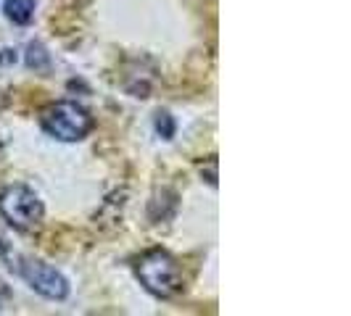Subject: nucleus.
I'll return each instance as SVG.
<instances>
[{
    "instance_id": "0eeeda50",
    "label": "nucleus",
    "mask_w": 351,
    "mask_h": 316,
    "mask_svg": "<svg viewBox=\"0 0 351 316\" xmlns=\"http://www.w3.org/2000/svg\"><path fill=\"white\" fill-rule=\"evenodd\" d=\"M154 127H156V135L158 137H164V140H172L177 132V124L169 111H158L156 119H154Z\"/></svg>"
},
{
    "instance_id": "f03ea898",
    "label": "nucleus",
    "mask_w": 351,
    "mask_h": 316,
    "mask_svg": "<svg viewBox=\"0 0 351 316\" xmlns=\"http://www.w3.org/2000/svg\"><path fill=\"white\" fill-rule=\"evenodd\" d=\"M40 127H43L45 135H51L56 140L80 142L93 132L95 119L90 116L85 105L74 103V101H56L43 111Z\"/></svg>"
},
{
    "instance_id": "423d86ee",
    "label": "nucleus",
    "mask_w": 351,
    "mask_h": 316,
    "mask_svg": "<svg viewBox=\"0 0 351 316\" xmlns=\"http://www.w3.org/2000/svg\"><path fill=\"white\" fill-rule=\"evenodd\" d=\"M27 66L35 71H51V53L45 51L43 42H29L27 45V55H24Z\"/></svg>"
},
{
    "instance_id": "f257e3e1",
    "label": "nucleus",
    "mask_w": 351,
    "mask_h": 316,
    "mask_svg": "<svg viewBox=\"0 0 351 316\" xmlns=\"http://www.w3.org/2000/svg\"><path fill=\"white\" fill-rule=\"evenodd\" d=\"M135 274H138L143 287L158 300L175 298L177 293H182V287H185L182 269H180L177 259L169 250H161V248L143 253L135 263Z\"/></svg>"
},
{
    "instance_id": "7ed1b4c3",
    "label": "nucleus",
    "mask_w": 351,
    "mask_h": 316,
    "mask_svg": "<svg viewBox=\"0 0 351 316\" xmlns=\"http://www.w3.org/2000/svg\"><path fill=\"white\" fill-rule=\"evenodd\" d=\"M0 216L19 232H29L43 222L45 209L35 190L27 185H8L0 190Z\"/></svg>"
},
{
    "instance_id": "20e7f679",
    "label": "nucleus",
    "mask_w": 351,
    "mask_h": 316,
    "mask_svg": "<svg viewBox=\"0 0 351 316\" xmlns=\"http://www.w3.org/2000/svg\"><path fill=\"white\" fill-rule=\"evenodd\" d=\"M19 263H14L11 269H16L19 274L24 277V282L40 293L43 298L48 300H66L69 298V282L66 277L58 272V269H53L51 263L40 261V259H27V256H21L16 259Z\"/></svg>"
},
{
    "instance_id": "39448f33",
    "label": "nucleus",
    "mask_w": 351,
    "mask_h": 316,
    "mask_svg": "<svg viewBox=\"0 0 351 316\" xmlns=\"http://www.w3.org/2000/svg\"><path fill=\"white\" fill-rule=\"evenodd\" d=\"M3 11H5L8 21H14L19 27H27V24L35 18L37 3L35 0H5Z\"/></svg>"
},
{
    "instance_id": "1a4fd4ad",
    "label": "nucleus",
    "mask_w": 351,
    "mask_h": 316,
    "mask_svg": "<svg viewBox=\"0 0 351 316\" xmlns=\"http://www.w3.org/2000/svg\"><path fill=\"white\" fill-rule=\"evenodd\" d=\"M0 64H16V51H0Z\"/></svg>"
},
{
    "instance_id": "6e6552de",
    "label": "nucleus",
    "mask_w": 351,
    "mask_h": 316,
    "mask_svg": "<svg viewBox=\"0 0 351 316\" xmlns=\"http://www.w3.org/2000/svg\"><path fill=\"white\" fill-rule=\"evenodd\" d=\"M11 298H14V290H11L5 282L0 280V311H3V308L11 303Z\"/></svg>"
}]
</instances>
